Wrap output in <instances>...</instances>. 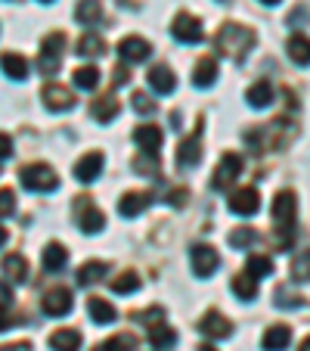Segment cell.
<instances>
[{"mask_svg":"<svg viewBox=\"0 0 310 351\" xmlns=\"http://www.w3.org/2000/svg\"><path fill=\"white\" fill-rule=\"evenodd\" d=\"M230 208L236 215H242V218H251V215H257V208H261V193H257L255 186H242V190H236L230 196Z\"/></svg>","mask_w":310,"mask_h":351,"instance_id":"cell-13","label":"cell"},{"mask_svg":"<svg viewBox=\"0 0 310 351\" xmlns=\"http://www.w3.org/2000/svg\"><path fill=\"white\" fill-rule=\"evenodd\" d=\"M0 267H3V274H7L13 283H25V280H28V265H25V258H22V255H7Z\"/></svg>","mask_w":310,"mask_h":351,"instance_id":"cell-31","label":"cell"},{"mask_svg":"<svg viewBox=\"0 0 310 351\" xmlns=\"http://www.w3.org/2000/svg\"><path fill=\"white\" fill-rule=\"evenodd\" d=\"M186 199H190V190H186V186H177V190L168 193L165 202H171L174 208H183V206H186Z\"/></svg>","mask_w":310,"mask_h":351,"instance_id":"cell-44","label":"cell"},{"mask_svg":"<svg viewBox=\"0 0 310 351\" xmlns=\"http://www.w3.org/2000/svg\"><path fill=\"white\" fill-rule=\"evenodd\" d=\"M87 314H90V320L96 326H106L118 317V311H115L112 302H106V298H87Z\"/></svg>","mask_w":310,"mask_h":351,"instance_id":"cell-22","label":"cell"},{"mask_svg":"<svg viewBox=\"0 0 310 351\" xmlns=\"http://www.w3.org/2000/svg\"><path fill=\"white\" fill-rule=\"evenodd\" d=\"M106 53V40L99 38V34H84V38L78 40V56H103Z\"/></svg>","mask_w":310,"mask_h":351,"instance_id":"cell-33","label":"cell"},{"mask_svg":"<svg viewBox=\"0 0 310 351\" xmlns=\"http://www.w3.org/2000/svg\"><path fill=\"white\" fill-rule=\"evenodd\" d=\"M214 81H218V60L202 56V60L196 62V69H192V84L196 87H211Z\"/></svg>","mask_w":310,"mask_h":351,"instance_id":"cell-23","label":"cell"},{"mask_svg":"<svg viewBox=\"0 0 310 351\" xmlns=\"http://www.w3.org/2000/svg\"><path fill=\"white\" fill-rule=\"evenodd\" d=\"M0 69H3L7 78H13V81H25L28 78V60L22 53H3L0 56Z\"/></svg>","mask_w":310,"mask_h":351,"instance_id":"cell-28","label":"cell"},{"mask_svg":"<svg viewBox=\"0 0 310 351\" xmlns=\"http://www.w3.org/2000/svg\"><path fill=\"white\" fill-rule=\"evenodd\" d=\"M162 140H165V134H162L159 125H143L133 131V143L143 149L146 156H155L162 149Z\"/></svg>","mask_w":310,"mask_h":351,"instance_id":"cell-17","label":"cell"},{"mask_svg":"<svg viewBox=\"0 0 310 351\" xmlns=\"http://www.w3.org/2000/svg\"><path fill=\"white\" fill-rule=\"evenodd\" d=\"M40 3H53V0H40Z\"/></svg>","mask_w":310,"mask_h":351,"instance_id":"cell-53","label":"cell"},{"mask_svg":"<svg viewBox=\"0 0 310 351\" xmlns=\"http://www.w3.org/2000/svg\"><path fill=\"white\" fill-rule=\"evenodd\" d=\"M40 308H44L47 317H66V314L72 311V289H66V286H53V289L44 295Z\"/></svg>","mask_w":310,"mask_h":351,"instance_id":"cell-10","label":"cell"},{"mask_svg":"<svg viewBox=\"0 0 310 351\" xmlns=\"http://www.w3.org/2000/svg\"><path fill=\"white\" fill-rule=\"evenodd\" d=\"M131 106H133V112H140V115H152V112H155L152 97H149V93H140V90L131 97Z\"/></svg>","mask_w":310,"mask_h":351,"instance_id":"cell-41","label":"cell"},{"mask_svg":"<svg viewBox=\"0 0 310 351\" xmlns=\"http://www.w3.org/2000/svg\"><path fill=\"white\" fill-rule=\"evenodd\" d=\"M245 274L248 277H270L273 274V258H267V255H248V265H245Z\"/></svg>","mask_w":310,"mask_h":351,"instance_id":"cell-35","label":"cell"},{"mask_svg":"<svg viewBox=\"0 0 310 351\" xmlns=\"http://www.w3.org/2000/svg\"><path fill=\"white\" fill-rule=\"evenodd\" d=\"M257 239H261V233H257L255 227H236V230L230 233V245H233V249H248V245H255Z\"/></svg>","mask_w":310,"mask_h":351,"instance_id":"cell-37","label":"cell"},{"mask_svg":"<svg viewBox=\"0 0 310 351\" xmlns=\"http://www.w3.org/2000/svg\"><path fill=\"white\" fill-rule=\"evenodd\" d=\"M152 206V193H146V190H131V193H125L121 196V202H118V215L121 218H137V215H143L146 208Z\"/></svg>","mask_w":310,"mask_h":351,"instance_id":"cell-16","label":"cell"},{"mask_svg":"<svg viewBox=\"0 0 310 351\" xmlns=\"http://www.w3.org/2000/svg\"><path fill=\"white\" fill-rule=\"evenodd\" d=\"M115 53L125 60V66H133V62H146V60H149V56H152V44L146 38H137V34H131V38L121 40Z\"/></svg>","mask_w":310,"mask_h":351,"instance_id":"cell-11","label":"cell"},{"mask_svg":"<svg viewBox=\"0 0 310 351\" xmlns=\"http://www.w3.org/2000/svg\"><path fill=\"white\" fill-rule=\"evenodd\" d=\"M261 3H267V7H276L279 0H261Z\"/></svg>","mask_w":310,"mask_h":351,"instance_id":"cell-52","label":"cell"},{"mask_svg":"<svg viewBox=\"0 0 310 351\" xmlns=\"http://www.w3.org/2000/svg\"><path fill=\"white\" fill-rule=\"evenodd\" d=\"M90 115H93V121H99V125H109L112 119H118V99H115L112 93L93 99V103H90Z\"/></svg>","mask_w":310,"mask_h":351,"instance_id":"cell-19","label":"cell"},{"mask_svg":"<svg viewBox=\"0 0 310 351\" xmlns=\"http://www.w3.org/2000/svg\"><path fill=\"white\" fill-rule=\"evenodd\" d=\"M40 261H44V267H47L50 274H60L62 267L68 265L66 245H60V243H47V245H44V252H40Z\"/></svg>","mask_w":310,"mask_h":351,"instance_id":"cell-21","label":"cell"},{"mask_svg":"<svg viewBox=\"0 0 310 351\" xmlns=\"http://www.w3.org/2000/svg\"><path fill=\"white\" fill-rule=\"evenodd\" d=\"M96 84H99V69L96 66H84V69L75 72V87H78V90H96Z\"/></svg>","mask_w":310,"mask_h":351,"instance_id":"cell-38","label":"cell"},{"mask_svg":"<svg viewBox=\"0 0 310 351\" xmlns=\"http://www.w3.org/2000/svg\"><path fill=\"white\" fill-rule=\"evenodd\" d=\"M239 174H242V156H236V153H224L220 165L214 168L211 190H214V193H227L233 184H236Z\"/></svg>","mask_w":310,"mask_h":351,"instance_id":"cell-5","label":"cell"},{"mask_svg":"<svg viewBox=\"0 0 310 351\" xmlns=\"http://www.w3.org/2000/svg\"><path fill=\"white\" fill-rule=\"evenodd\" d=\"M149 342H152V348H155V351H171L174 345H177V332L159 320V324L149 326Z\"/></svg>","mask_w":310,"mask_h":351,"instance_id":"cell-25","label":"cell"},{"mask_svg":"<svg viewBox=\"0 0 310 351\" xmlns=\"http://www.w3.org/2000/svg\"><path fill=\"white\" fill-rule=\"evenodd\" d=\"M0 351H31V342H13V345H0Z\"/></svg>","mask_w":310,"mask_h":351,"instance_id":"cell-48","label":"cell"},{"mask_svg":"<svg viewBox=\"0 0 310 351\" xmlns=\"http://www.w3.org/2000/svg\"><path fill=\"white\" fill-rule=\"evenodd\" d=\"M255 32L245 25H233V22H227L224 28L218 32V38H214V47H218V53L230 56V60L242 62L245 53H248L251 47H255Z\"/></svg>","mask_w":310,"mask_h":351,"instance_id":"cell-2","label":"cell"},{"mask_svg":"<svg viewBox=\"0 0 310 351\" xmlns=\"http://www.w3.org/2000/svg\"><path fill=\"white\" fill-rule=\"evenodd\" d=\"M196 351H218V348H214V345H198Z\"/></svg>","mask_w":310,"mask_h":351,"instance_id":"cell-49","label":"cell"},{"mask_svg":"<svg viewBox=\"0 0 310 351\" xmlns=\"http://www.w3.org/2000/svg\"><path fill=\"white\" fill-rule=\"evenodd\" d=\"M10 305H13V289H10V286L0 280V311H7Z\"/></svg>","mask_w":310,"mask_h":351,"instance_id":"cell-45","label":"cell"},{"mask_svg":"<svg viewBox=\"0 0 310 351\" xmlns=\"http://www.w3.org/2000/svg\"><path fill=\"white\" fill-rule=\"evenodd\" d=\"M133 168H137V171H143V174H149V178H155V174H159V162H155V156H146V153H143V159L133 162Z\"/></svg>","mask_w":310,"mask_h":351,"instance_id":"cell-43","label":"cell"},{"mask_svg":"<svg viewBox=\"0 0 310 351\" xmlns=\"http://www.w3.org/2000/svg\"><path fill=\"white\" fill-rule=\"evenodd\" d=\"M62 53H66V34L62 32H53L47 34L40 40V53H38V72L47 75V78H53L62 66Z\"/></svg>","mask_w":310,"mask_h":351,"instance_id":"cell-3","label":"cell"},{"mask_svg":"<svg viewBox=\"0 0 310 351\" xmlns=\"http://www.w3.org/2000/svg\"><path fill=\"white\" fill-rule=\"evenodd\" d=\"M19 180L25 190L31 193H53L56 186H60V178H56V171L47 162H31V165H25L19 171Z\"/></svg>","mask_w":310,"mask_h":351,"instance_id":"cell-4","label":"cell"},{"mask_svg":"<svg viewBox=\"0 0 310 351\" xmlns=\"http://www.w3.org/2000/svg\"><path fill=\"white\" fill-rule=\"evenodd\" d=\"M140 289V277L133 271H125L112 280V292L115 295H127V292H137Z\"/></svg>","mask_w":310,"mask_h":351,"instance_id":"cell-39","label":"cell"},{"mask_svg":"<svg viewBox=\"0 0 310 351\" xmlns=\"http://www.w3.org/2000/svg\"><path fill=\"white\" fill-rule=\"evenodd\" d=\"M198 332L208 336V339H230L233 336V324L220 311H208L202 320H198Z\"/></svg>","mask_w":310,"mask_h":351,"instance_id":"cell-14","label":"cell"},{"mask_svg":"<svg viewBox=\"0 0 310 351\" xmlns=\"http://www.w3.org/2000/svg\"><path fill=\"white\" fill-rule=\"evenodd\" d=\"M7 243V230H3V227H0V245Z\"/></svg>","mask_w":310,"mask_h":351,"instance_id":"cell-51","label":"cell"},{"mask_svg":"<svg viewBox=\"0 0 310 351\" xmlns=\"http://www.w3.org/2000/svg\"><path fill=\"white\" fill-rule=\"evenodd\" d=\"M103 277H109V265L106 261H87L78 267V286H93Z\"/></svg>","mask_w":310,"mask_h":351,"instance_id":"cell-29","label":"cell"},{"mask_svg":"<svg viewBox=\"0 0 310 351\" xmlns=\"http://www.w3.org/2000/svg\"><path fill=\"white\" fill-rule=\"evenodd\" d=\"M295 215H298V202L292 190H279L273 199V224H276V245L289 249L295 239Z\"/></svg>","mask_w":310,"mask_h":351,"instance_id":"cell-1","label":"cell"},{"mask_svg":"<svg viewBox=\"0 0 310 351\" xmlns=\"http://www.w3.org/2000/svg\"><path fill=\"white\" fill-rule=\"evenodd\" d=\"M285 53L295 66H310V38L304 34H292L289 44H285Z\"/></svg>","mask_w":310,"mask_h":351,"instance_id":"cell-26","label":"cell"},{"mask_svg":"<svg viewBox=\"0 0 310 351\" xmlns=\"http://www.w3.org/2000/svg\"><path fill=\"white\" fill-rule=\"evenodd\" d=\"M40 99H44V106L50 112H68V109H75V93L62 84H47L40 90Z\"/></svg>","mask_w":310,"mask_h":351,"instance_id":"cell-12","label":"cell"},{"mask_svg":"<svg viewBox=\"0 0 310 351\" xmlns=\"http://www.w3.org/2000/svg\"><path fill=\"white\" fill-rule=\"evenodd\" d=\"M198 159H202V119L196 121V128H192V134L180 143L177 149V168L180 171H186V168H196Z\"/></svg>","mask_w":310,"mask_h":351,"instance_id":"cell-8","label":"cell"},{"mask_svg":"<svg viewBox=\"0 0 310 351\" xmlns=\"http://www.w3.org/2000/svg\"><path fill=\"white\" fill-rule=\"evenodd\" d=\"M273 298H276V308H301V305H304V295H298V292L285 289V286H279Z\"/></svg>","mask_w":310,"mask_h":351,"instance_id":"cell-40","label":"cell"},{"mask_svg":"<svg viewBox=\"0 0 310 351\" xmlns=\"http://www.w3.org/2000/svg\"><path fill=\"white\" fill-rule=\"evenodd\" d=\"M146 78H149V87H152V90L162 93V97L174 93V87H177V78H174L171 66H152Z\"/></svg>","mask_w":310,"mask_h":351,"instance_id":"cell-18","label":"cell"},{"mask_svg":"<svg viewBox=\"0 0 310 351\" xmlns=\"http://www.w3.org/2000/svg\"><path fill=\"white\" fill-rule=\"evenodd\" d=\"M298 351H310V339H304V342H301V348H298Z\"/></svg>","mask_w":310,"mask_h":351,"instance_id":"cell-50","label":"cell"},{"mask_svg":"<svg viewBox=\"0 0 310 351\" xmlns=\"http://www.w3.org/2000/svg\"><path fill=\"white\" fill-rule=\"evenodd\" d=\"M75 19H78L81 25H87V28L99 25V22H103V3H99V0H78Z\"/></svg>","mask_w":310,"mask_h":351,"instance_id":"cell-27","label":"cell"},{"mask_svg":"<svg viewBox=\"0 0 310 351\" xmlns=\"http://www.w3.org/2000/svg\"><path fill=\"white\" fill-rule=\"evenodd\" d=\"M245 103L251 109H267L273 103V84L270 81H255V84L245 90Z\"/></svg>","mask_w":310,"mask_h":351,"instance_id":"cell-20","label":"cell"},{"mask_svg":"<svg viewBox=\"0 0 310 351\" xmlns=\"http://www.w3.org/2000/svg\"><path fill=\"white\" fill-rule=\"evenodd\" d=\"M171 34L180 40V44H202L205 40V32H202V22L196 19L192 13H177L171 22Z\"/></svg>","mask_w":310,"mask_h":351,"instance_id":"cell-7","label":"cell"},{"mask_svg":"<svg viewBox=\"0 0 310 351\" xmlns=\"http://www.w3.org/2000/svg\"><path fill=\"white\" fill-rule=\"evenodd\" d=\"M292 342V330L283 324H273L270 330L264 332V339H261V345H264V351H285Z\"/></svg>","mask_w":310,"mask_h":351,"instance_id":"cell-24","label":"cell"},{"mask_svg":"<svg viewBox=\"0 0 310 351\" xmlns=\"http://www.w3.org/2000/svg\"><path fill=\"white\" fill-rule=\"evenodd\" d=\"M127 81H131V72H127V66H118V69L112 72V84H115V87H125Z\"/></svg>","mask_w":310,"mask_h":351,"instance_id":"cell-47","label":"cell"},{"mask_svg":"<svg viewBox=\"0 0 310 351\" xmlns=\"http://www.w3.org/2000/svg\"><path fill=\"white\" fill-rule=\"evenodd\" d=\"M75 212H78V227L84 233H99L103 227H106V215L93 206V199L78 196L75 199Z\"/></svg>","mask_w":310,"mask_h":351,"instance_id":"cell-9","label":"cell"},{"mask_svg":"<svg viewBox=\"0 0 310 351\" xmlns=\"http://www.w3.org/2000/svg\"><path fill=\"white\" fill-rule=\"evenodd\" d=\"M292 280L295 283H310V249L292 258Z\"/></svg>","mask_w":310,"mask_h":351,"instance_id":"cell-36","label":"cell"},{"mask_svg":"<svg viewBox=\"0 0 310 351\" xmlns=\"http://www.w3.org/2000/svg\"><path fill=\"white\" fill-rule=\"evenodd\" d=\"M103 165H106L103 153H87V156H81V159L75 162V180H81V184H93V180L103 174Z\"/></svg>","mask_w":310,"mask_h":351,"instance_id":"cell-15","label":"cell"},{"mask_svg":"<svg viewBox=\"0 0 310 351\" xmlns=\"http://www.w3.org/2000/svg\"><path fill=\"white\" fill-rule=\"evenodd\" d=\"M16 212V193L10 190H0V218H10V215Z\"/></svg>","mask_w":310,"mask_h":351,"instance_id":"cell-42","label":"cell"},{"mask_svg":"<svg viewBox=\"0 0 310 351\" xmlns=\"http://www.w3.org/2000/svg\"><path fill=\"white\" fill-rule=\"evenodd\" d=\"M50 348L53 351H81V332L78 330H56L50 336Z\"/></svg>","mask_w":310,"mask_h":351,"instance_id":"cell-30","label":"cell"},{"mask_svg":"<svg viewBox=\"0 0 310 351\" xmlns=\"http://www.w3.org/2000/svg\"><path fill=\"white\" fill-rule=\"evenodd\" d=\"M230 289L236 292V295L242 298V302H251V298L257 295V280H255V277H248V274H239V277H233Z\"/></svg>","mask_w":310,"mask_h":351,"instance_id":"cell-32","label":"cell"},{"mask_svg":"<svg viewBox=\"0 0 310 351\" xmlns=\"http://www.w3.org/2000/svg\"><path fill=\"white\" fill-rule=\"evenodd\" d=\"M93 351H137V336H131V332H118L115 339L96 345Z\"/></svg>","mask_w":310,"mask_h":351,"instance_id":"cell-34","label":"cell"},{"mask_svg":"<svg viewBox=\"0 0 310 351\" xmlns=\"http://www.w3.org/2000/svg\"><path fill=\"white\" fill-rule=\"evenodd\" d=\"M190 265H192V274H196L198 280H205V277H211V274L220 267V255H218V249H214V245L198 243V245H192Z\"/></svg>","mask_w":310,"mask_h":351,"instance_id":"cell-6","label":"cell"},{"mask_svg":"<svg viewBox=\"0 0 310 351\" xmlns=\"http://www.w3.org/2000/svg\"><path fill=\"white\" fill-rule=\"evenodd\" d=\"M13 156V137L10 134H0V162Z\"/></svg>","mask_w":310,"mask_h":351,"instance_id":"cell-46","label":"cell"}]
</instances>
